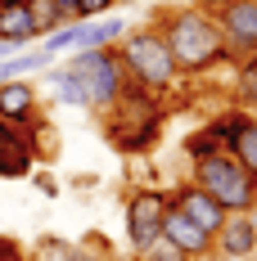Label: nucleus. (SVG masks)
<instances>
[{
    "label": "nucleus",
    "instance_id": "obj_1",
    "mask_svg": "<svg viewBox=\"0 0 257 261\" xmlns=\"http://www.w3.org/2000/svg\"><path fill=\"white\" fill-rule=\"evenodd\" d=\"M154 27H158V36H162V45H167V54H172V63L180 68V77H203L212 68L230 63L221 27L212 23V18H203L194 5L162 9L154 18Z\"/></svg>",
    "mask_w": 257,
    "mask_h": 261
},
{
    "label": "nucleus",
    "instance_id": "obj_2",
    "mask_svg": "<svg viewBox=\"0 0 257 261\" xmlns=\"http://www.w3.org/2000/svg\"><path fill=\"white\" fill-rule=\"evenodd\" d=\"M118 59L127 68V81L135 90L154 95V99H172L180 86V68L172 63V54L162 45L158 27H127V36L118 41Z\"/></svg>",
    "mask_w": 257,
    "mask_h": 261
},
{
    "label": "nucleus",
    "instance_id": "obj_3",
    "mask_svg": "<svg viewBox=\"0 0 257 261\" xmlns=\"http://www.w3.org/2000/svg\"><path fill=\"white\" fill-rule=\"evenodd\" d=\"M162 122H167L162 99H154V95H145V90H135V86H131L127 95L118 99V108L104 117V135H108L122 153L140 158V153H149V149L158 144Z\"/></svg>",
    "mask_w": 257,
    "mask_h": 261
},
{
    "label": "nucleus",
    "instance_id": "obj_4",
    "mask_svg": "<svg viewBox=\"0 0 257 261\" xmlns=\"http://www.w3.org/2000/svg\"><path fill=\"white\" fill-rule=\"evenodd\" d=\"M63 68L77 72V81L86 86V113H95V117H108L118 108V99L131 90L127 68L118 59V45H108V50H77V54H68Z\"/></svg>",
    "mask_w": 257,
    "mask_h": 261
},
{
    "label": "nucleus",
    "instance_id": "obj_5",
    "mask_svg": "<svg viewBox=\"0 0 257 261\" xmlns=\"http://www.w3.org/2000/svg\"><path fill=\"white\" fill-rule=\"evenodd\" d=\"M190 185L203 189L212 203H221V212H253L257 207V180L235 162L230 153H212L203 162H190Z\"/></svg>",
    "mask_w": 257,
    "mask_h": 261
},
{
    "label": "nucleus",
    "instance_id": "obj_6",
    "mask_svg": "<svg viewBox=\"0 0 257 261\" xmlns=\"http://www.w3.org/2000/svg\"><path fill=\"white\" fill-rule=\"evenodd\" d=\"M172 207V194L167 189H154V185H140L127 194V248L131 257H145L162 239V216Z\"/></svg>",
    "mask_w": 257,
    "mask_h": 261
},
{
    "label": "nucleus",
    "instance_id": "obj_7",
    "mask_svg": "<svg viewBox=\"0 0 257 261\" xmlns=\"http://www.w3.org/2000/svg\"><path fill=\"white\" fill-rule=\"evenodd\" d=\"M127 36V18L108 14V18H90V23H63L54 36H45L41 50L50 54H77V50H108Z\"/></svg>",
    "mask_w": 257,
    "mask_h": 261
},
{
    "label": "nucleus",
    "instance_id": "obj_8",
    "mask_svg": "<svg viewBox=\"0 0 257 261\" xmlns=\"http://www.w3.org/2000/svg\"><path fill=\"white\" fill-rule=\"evenodd\" d=\"M0 122L14 135H36L45 126V104L36 81H0Z\"/></svg>",
    "mask_w": 257,
    "mask_h": 261
},
{
    "label": "nucleus",
    "instance_id": "obj_9",
    "mask_svg": "<svg viewBox=\"0 0 257 261\" xmlns=\"http://www.w3.org/2000/svg\"><path fill=\"white\" fill-rule=\"evenodd\" d=\"M217 27H221V36H226L230 63L257 54V0H230L226 14L217 18Z\"/></svg>",
    "mask_w": 257,
    "mask_h": 261
},
{
    "label": "nucleus",
    "instance_id": "obj_10",
    "mask_svg": "<svg viewBox=\"0 0 257 261\" xmlns=\"http://www.w3.org/2000/svg\"><path fill=\"white\" fill-rule=\"evenodd\" d=\"M162 239L172 248H180L190 261H217V239L207 234L203 225H194L180 207H167V216H162Z\"/></svg>",
    "mask_w": 257,
    "mask_h": 261
},
{
    "label": "nucleus",
    "instance_id": "obj_11",
    "mask_svg": "<svg viewBox=\"0 0 257 261\" xmlns=\"http://www.w3.org/2000/svg\"><path fill=\"white\" fill-rule=\"evenodd\" d=\"M253 252H257V207L253 212H230L226 225L217 230V257L253 261Z\"/></svg>",
    "mask_w": 257,
    "mask_h": 261
},
{
    "label": "nucleus",
    "instance_id": "obj_12",
    "mask_svg": "<svg viewBox=\"0 0 257 261\" xmlns=\"http://www.w3.org/2000/svg\"><path fill=\"white\" fill-rule=\"evenodd\" d=\"M172 207H180L185 216H190V221H194V225H203L212 239H217V230L226 225V212H221V203H212L203 189H194L190 180L172 189Z\"/></svg>",
    "mask_w": 257,
    "mask_h": 261
},
{
    "label": "nucleus",
    "instance_id": "obj_13",
    "mask_svg": "<svg viewBox=\"0 0 257 261\" xmlns=\"http://www.w3.org/2000/svg\"><path fill=\"white\" fill-rule=\"evenodd\" d=\"M36 158H41L36 135H9L0 144V180H23V176H32Z\"/></svg>",
    "mask_w": 257,
    "mask_h": 261
},
{
    "label": "nucleus",
    "instance_id": "obj_14",
    "mask_svg": "<svg viewBox=\"0 0 257 261\" xmlns=\"http://www.w3.org/2000/svg\"><path fill=\"white\" fill-rule=\"evenodd\" d=\"M0 41H14L23 50L36 41V23H32L27 0H0Z\"/></svg>",
    "mask_w": 257,
    "mask_h": 261
},
{
    "label": "nucleus",
    "instance_id": "obj_15",
    "mask_svg": "<svg viewBox=\"0 0 257 261\" xmlns=\"http://www.w3.org/2000/svg\"><path fill=\"white\" fill-rule=\"evenodd\" d=\"M54 68V54L50 50H18L9 59H0V81H27V77H45Z\"/></svg>",
    "mask_w": 257,
    "mask_h": 261
},
{
    "label": "nucleus",
    "instance_id": "obj_16",
    "mask_svg": "<svg viewBox=\"0 0 257 261\" xmlns=\"http://www.w3.org/2000/svg\"><path fill=\"white\" fill-rule=\"evenodd\" d=\"M180 153H185V162H203V158H212V153H226V140L217 135L212 122H203L199 130H190V135L180 140Z\"/></svg>",
    "mask_w": 257,
    "mask_h": 261
},
{
    "label": "nucleus",
    "instance_id": "obj_17",
    "mask_svg": "<svg viewBox=\"0 0 257 261\" xmlns=\"http://www.w3.org/2000/svg\"><path fill=\"white\" fill-rule=\"evenodd\" d=\"M45 81H50V95L59 99V104L86 108V86L77 81V72H68V68H50V72H45Z\"/></svg>",
    "mask_w": 257,
    "mask_h": 261
},
{
    "label": "nucleus",
    "instance_id": "obj_18",
    "mask_svg": "<svg viewBox=\"0 0 257 261\" xmlns=\"http://www.w3.org/2000/svg\"><path fill=\"white\" fill-rule=\"evenodd\" d=\"M235 104L248 108V113L257 108V54L235 59Z\"/></svg>",
    "mask_w": 257,
    "mask_h": 261
},
{
    "label": "nucleus",
    "instance_id": "obj_19",
    "mask_svg": "<svg viewBox=\"0 0 257 261\" xmlns=\"http://www.w3.org/2000/svg\"><path fill=\"white\" fill-rule=\"evenodd\" d=\"M226 153H230L235 162H239V167H244V171L257 180V122H253V117L239 126V135L230 140V149H226Z\"/></svg>",
    "mask_w": 257,
    "mask_h": 261
},
{
    "label": "nucleus",
    "instance_id": "obj_20",
    "mask_svg": "<svg viewBox=\"0 0 257 261\" xmlns=\"http://www.w3.org/2000/svg\"><path fill=\"white\" fill-rule=\"evenodd\" d=\"M73 257H77V243L63 234H41L27 248V261H73Z\"/></svg>",
    "mask_w": 257,
    "mask_h": 261
},
{
    "label": "nucleus",
    "instance_id": "obj_21",
    "mask_svg": "<svg viewBox=\"0 0 257 261\" xmlns=\"http://www.w3.org/2000/svg\"><path fill=\"white\" fill-rule=\"evenodd\" d=\"M27 9H32V23H36V41L54 36L59 27L68 23V14L59 9V0H27Z\"/></svg>",
    "mask_w": 257,
    "mask_h": 261
},
{
    "label": "nucleus",
    "instance_id": "obj_22",
    "mask_svg": "<svg viewBox=\"0 0 257 261\" xmlns=\"http://www.w3.org/2000/svg\"><path fill=\"white\" fill-rule=\"evenodd\" d=\"M73 261H122V257H118L100 234H90L86 243H77V257H73Z\"/></svg>",
    "mask_w": 257,
    "mask_h": 261
},
{
    "label": "nucleus",
    "instance_id": "obj_23",
    "mask_svg": "<svg viewBox=\"0 0 257 261\" xmlns=\"http://www.w3.org/2000/svg\"><path fill=\"white\" fill-rule=\"evenodd\" d=\"M118 9V0H77V14L73 23H90V18H108Z\"/></svg>",
    "mask_w": 257,
    "mask_h": 261
},
{
    "label": "nucleus",
    "instance_id": "obj_24",
    "mask_svg": "<svg viewBox=\"0 0 257 261\" xmlns=\"http://www.w3.org/2000/svg\"><path fill=\"white\" fill-rule=\"evenodd\" d=\"M145 257H149V261H190L185 252H180V248H172L167 239H158V243L149 248V252H145Z\"/></svg>",
    "mask_w": 257,
    "mask_h": 261
},
{
    "label": "nucleus",
    "instance_id": "obj_25",
    "mask_svg": "<svg viewBox=\"0 0 257 261\" xmlns=\"http://www.w3.org/2000/svg\"><path fill=\"white\" fill-rule=\"evenodd\" d=\"M0 261H27V248L18 239H5L0 234Z\"/></svg>",
    "mask_w": 257,
    "mask_h": 261
},
{
    "label": "nucleus",
    "instance_id": "obj_26",
    "mask_svg": "<svg viewBox=\"0 0 257 261\" xmlns=\"http://www.w3.org/2000/svg\"><path fill=\"white\" fill-rule=\"evenodd\" d=\"M190 5H194L203 18H212V23H217V18L226 14V5H230V0H190Z\"/></svg>",
    "mask_w": 257,
    "mask_h": 261
},
{
    "label": "nucleus",
    "instance_id": "obj_27",
    "mask_svg": "<svg viewBox=\"0 0 257 261\" xmlns=\"http://www.w3.org/2000/svg\"><path fill=\"white\" fill-rule=\"evenodd\" d=\"M36 185H41V194H45V198H59V185H54L50 176H36Z\"/></svg>",
    "mask_w": 257,
    "mask_h": 261
},
{
    "label": "nucleus",
    "instance_id": "obj_28",
    "mask_svg": "<svg viewBox=\"0 0 257 261\" xmlns=\"http://www.w3.org/2000/svg\"><path fill=\"white\" fill-rule=\"evenodd\" d=\"M23 45H14V41H0V59H9V54H18Z\"/></svg>",
    "mask_w": 257,
    "mask_h": 261
},
{
    "label": "nucleus",
    "instance_id": "obj_29",
    "mask_svg": "<svg viewBox=\"0 0 257 261\" xmlns=\"http://www.w3.org/2000/svg\"><path fill=\"white\" fill-rule=\"evenodd\" d=\"M59 9L68 14V23H73V14H77V0H59Z\"/></svg>",
    "mask_w": 257,
    "mask_h": 261
},
{
    "label": "nucleus",
    "instance_id": "obj_30",
    "mask_svg": "<svg viewBox=\"0 0 257 261\" xmlns=\"http://www.w3.org/2000/svg\"><path fill=\"white\" fill-rule=\"evenodd\" d=\"M9 135H14V130L5 126V122H0V144H5V140H9Z\"/></svg>",
    "mask_w": 257,
    "mask_h": 261
},
{
    "label": "nucleus",
    "instance_id": "obj_31",
    "mask_svg": "<svg viewBox=\"0 0 257 261\" xmlns=\"http://www.w3.org/2000/svg\"><path fill=\"white\" fill-rule=\"evenodd\" d=\"M122 261H149V257H122Z\"/></svg>",
    "mask_w": 257,
    "mask_h": 261
},
{
    "label": "nucleus",
    "instance_id": "obj_32",
    "mask_svg": "<svg viewBox=\"0 0 257 261\" xmlns=\"http://www.w3.org/2000/svg\"><path fill=\"white\" fill-rule=\"evenodd\" d=\"M253 122H257V108H253Z\"/></svg>",
    "mask_w": 257,
    "mask_h": 261
},
{
    "label": "nucleus",
    "instance_id": "obj_33",
    "mask_svg": "<svg viewBox=\"0 0 257 261\" xmlns=\"http://www.w3.org/2000/svg\"><path fill=\"white\" fill-rule=\"evenodd\" d=\"M180 5H190V0H180Z\"/></svg>",
    "mask_w": 257,
    "mask_h": 261
},
{
    "label": "nucleus",
    "instance_id": "obj_34",
    "mask_svg": "<svg viewBox=\"0 0 257 261\" xmlns=\"http://www.w3.org/2000/svg\"><path fill=\"white\" fill-rule=\"evenodd\" d=\"M253 257H257V252H253Z\"/></svg>",
    "mask_w": 257,
    "mask_h": 261
}]
</instances>
